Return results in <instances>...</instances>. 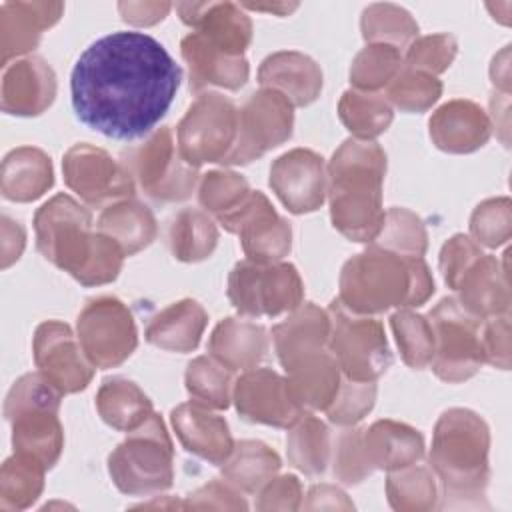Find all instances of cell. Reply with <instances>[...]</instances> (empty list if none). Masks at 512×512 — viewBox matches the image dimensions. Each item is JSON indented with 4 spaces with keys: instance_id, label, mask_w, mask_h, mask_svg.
Here are the masks:
<instances>
[{
    "instance_id": "6da1fadb",
    "label": "cell",
    "mask_w": 512,
    "mask_h": 512,
    "mask_svg": "<svg viewBox=\"0 0 512 512\" xmlns=\"http://www.w3.org/2000/svg\"><path fill=\"white\" fill-rule=\"evenodd\" d=\"M182 70L144 32H112L92 42L70 76L72 108L90 130L112 140L152 134L166 116Z\"/></svg>"
},
{
    "instance_id": "7a4b0ae2",
    "label": "cell",
    "mask_w": 512,
    "mask_h": 512,
    "mask_svg": "<svg viewBox=\"0 0 512 512\" xmlns=\"http://www.w3.org/2000/svg\"><path fill=\"white\" fill-rule=\"evenodd\" d=\"M38 252L82 286L118 278L126 254L102 232H92V214L68 194H56L34 214Z\"/></svg>"
},
{
    "instance_id": "3957f363",
    "label": "cell",
    "mask_w": 512,
    "mask_h": 512,
    "mask_svg": "<svg viewBox=\"0 0 512 512\" xmlns=\"http://www.w3.org/2000/svg\"><path fill=\"white\" fill-rule=\"evenodd\" d=\"M326 172L332 226L352 242H374L386 216L382 206L386 152L382 146L376 140L348 138L332 154Z\"/></svg>"
},
{
    "instance_id": "277c9868",
    "label": "cell",
    "mask_w": 512,
    "mask_h": 512,
    "mask_svg": "<svg viewBox=\"0 0 512 512\" xmlns=\"http://www.w3.org/2000/svg\"><path fill=\"white\" fill-rule=\"evenodd\" d=\"M432 294L434 278L422 256H402L370 244L340 270L338 300L354 314L418 308Z\"/></svg>"
},
{
    "instance_id": "5b68a950",
    "label": "cell",
    "mask_w": 512,
    "mask_h": 512,
    "mask_svg": "<svg viewBox=\"0 0 512 512\" xmlns=\"http://www.w3.org/2000/svg\"><path fill=\"white\" fill-rule=\"evenodd\" d=\"M490 430L482 416L468 408L442 412L432 432L428 462L436 474L440 496L452 506L478 502L490 480Z\"/></svg>"
},
{
    "instance_id": "8992f818",
    "label": "cell",
    "mask_w": 512,
    "mask_h": 512,
    "mask_svg": "<svg viewBox=\"0 0 512 512\" xmlns=\"http://www.w3.org/2000/svg\"><path fill=\"white\" fill-rule=\"evenodd\" d=\"M62 396L40 372H28L12 384L4 400L14 454L38 462L44 470L54 468L64 448V428L58 420Z\"/></svg>"
},
{
    "instance_id": "52a82bcc",
    "label": "cell",
    "mask_w": 512,
    "mask_h": 512,
    "mask_svg": "<svg viewBox=\"0 0 512 512\" xmlns=\"http://www.w3.org/2000/svg\"><path fill=\"white\" fill-rule=\"evenodd\" d=\"M110 452L108 474L128 496H152L174 480V448L160 414L152 412Z\"/></svg>"
},
{
    "instance_id": "ba28073f",
    "label": "cell",
    "mask_w": 512,
    "mask_h": 512,
    "mask_svg": "<svg viewBox=\"0 0 512 512\" xmlns=\"http://www.w3.org/2000/svg\"><path fill=\"white\" fill-rule=\"evenodd\" d=\"M132 180L156 202L188 200L198 184V168L188 164L174 140L172 128H156L148 138L122 154Z\"/></svg>"
},
{
    "instance_id": "9c48e42d",
    "label": "cell",
    "mask_w": 512,
    "mask_h": 512,
    "mask_svg": "<svg viewBox=\"0 0 512 512\" xmlns=\"http://www.w3.org/2000/svg\"><path fill=\"white\" fill-rule=\"evenodd\" d=\"M328 316V350L342 374L358 382H376L392 366V352L382 322L374 316L350 312L338 298L330 302Z\"/></svg>"
},
{
    "instance_id": "30bf717a",
    "label": "cell",
    "mask_w": 512,
    "mask_h": 512,
    "mask_svg": "<svg viewBox=\"0 0 512 512\" xmlns=\"http://www.w3.org/2000/svg\"><path fill=\"white\" fill-rule=\"evenodd\" d=\"M226 292L236 312L250 318L292 312L304 302V282L290 262L258 264L244 258L230 270Z\"/></svg>"
},
{
    "instance_id": "8fae6325",
    "label": "cell",
    "mask_w": 512,
    "mask_h": 512,
    "mask_svg": "<svg viewBox=\"0 0 512 512\" xmlns=\"http://www.w3.org/2000/svg\"><path fill=\"white\" fill-rule=\"evenodd\" d=\"M428 320L434 332L432 372L448 384L472 378L484 364L482 320L466 312L454 296L442 298L430 310Z\"/></svg>"
},
{
    "instance_id": "7c38bea8",
    "label": "cell",
    "mask_w": 512,
    "mask_h": 512,
    "mask_svg": "<svg viewBox=\"0 0 512 512\" xmlns=\"http://www.w3.org/2000/svg\"><path fill=\"white\" fill-rule=\"evenodd\" d=\"M238 108L220 92H202L188 106L176 126L180 156L200 168L202 164H222L236 144Z\"/></svg>"
},
{
    "instance_id": "4fadbf2b",
    "label": "cell",
    "mask_w": 512,
    "mask_h": 512,
    "mask_svg": "<svg viewBox=\"0 0 512 512\" xmlns=\"http://www.w3.org/2000/svg\"><path fill=\"white\" fill-rule=\"evenodd\" d=\"M76 336L88 360L100 370L120 366L138 346L134 316L114 296H98L84 304L76 320Z\"/></svg>"
},
{
    "instance_id": "5bb4252c",
    "label": "cell",
    "mask_w": 512,
    "mask_h": 512,
    "mask_svg": "<svg viewBox=\"0 0 512 512\" xmlns=\"http://www.w3.org/2000/svg\"><path fill=\"white\" fill-rule=\"evenodd\" d=\"M292 128V102L272 88H260L238 108L236 144L222 164L242 166L262 158L268 150L284 144L292 136Z\"/></svg>"
},
{
    "instance_id": "9a60e30c",
    "label": "cell",
    "mask_w": 512,
    "mask_h": 512,
    "mask_svg": "<svg viewBox=\"0 0 512 512\" xmlns=\"http://www.w3.org/2000/svg\"><path fill=\"white\" fill-rule=\"evenodd\" d=\"M216 220L226 232L240 238L246 258L252 262L274 264L290 254L292 228L260 190H252L234 210Z\"/></svg>"
},
{
    "instance_id": "2e32d148",
    "label": "cell",
    "mask_w": 512,
    "mask_h": 512,
    "mask_svg": "<svg viewBox=\"0 0 512 512\" xmlns=\"http://www.w3.org/2000/svg\"><path fill=\"white\" fill-rule=\"evenodd\" d=\"M62 172L66 186L94 208H106L112 202L132 198L136 192V182L124 164L92 144L82 142L68 148Z\"/></svg>"
},
{
    "instance_id": "e0dca14e",
    "label": "cell",
    "mask_w": 512,
    "mask_h": 512,
    "mask_svg": "<svg viewBox=\"0 0 512 512\" xmlns=\"http://www.w3.org/2000/svg\"><path fill=\"white\" fill-rule=\"evenodd\" d=\"M32 354L38 372L62 394L84 390L94 376L96 366L84 354L78 336L60 320H46L36 328Z\"/></svg>"
},
{
    "instance_id": "ac0fdd59",
    "label": "cell",
    "mask_w": 512,
    "mask_h": 512,
    "mask_svg": "<svg viewBox=\"0 0 512 512\" xmlns=\"http://www.w3.org/2000/svg\"><path fill=\"white\" fill-rule=\"evenodd\" d=\"M268 184L288 212H314L324 204L328 192L324 158L308 148L288 150L272 162Z\"/></svg>"
},
{
    "instance_id": "d6986e66",
    "label": "cell",
    "mask_w": 512,
    "mask_h": 512,
    "mask_svg": "<svg viewBox=\"0 0 512 512\" xmlns=\"http://www.w3.org/2000/svg\"><path fill=\"white\" fill-rule=\"evenodd\" d=\"M232 402L242 420L274 428H290L302 414L288 394L286 378L270 368L244 370L232 388Z\"/></svg>"
},
{
    "instance_id": "ffe728a7",
    "label": "cell",
    "mask_w": 512,
    "mask_h": 512,
    "mask_svg": "<svg viewBox=\"0 0 512 512\" xmlns=\"http://www.w3.org/2000/svg\"><path fill=\"white\" fill-rule=\"evenodd\" d=\"M56 74L40 56H24L4 66L0 106L12 116H40L56 98Z\"/></svg>"
},
{
    "instance_id": "44dd1931",
    "label": "cell",
    "mask_w": 512,
    "mask_h": 512,
    "mask_svg": "<svg viewBox=\"0 0 512 512\" xmlns=\"http://www.w3.org/2000/svg\"><path fill=\"white\" fill-rule=\"evenodd\" d=\"M170 422L182 448L208 464L220 466L234 450L228 422L214 408L190 400L170 412Z\"/></svg>"
},
{
    "instance_id": "7402d4cb",
    "label": "cell",
    "mask_w": 512,
    "mask_h": 512,
    "mask_svg": "<svg viewBox=\"0 0 512 512\" xmlns=\"http://www.w3.org/2000/svg\"><path fill=\"white\" fill-rule=\"evenodd\" d=\"M180 20L230 56H244L252 42V20L232 2H176Z\"/></svg>"
},
{
    "instance_id": "603a6c76",
    "label": "cell",
    "mask_w": 512,
    "mask_h": 512,
    "mask_svg": "<svg viewBox=\"0 0 512 512\" xmlns=\"http://www.w3.org/2000/svg\"><path fill=\"white\" fill-rule=\"evenodd\" d=\"M432 144L448 154H470L492 134L490 116L472 100L454 98L442 104L428 122Z\"/></svg>"
},
{
    "instance_id": "cb8c5ba5",
    "label": "cell",
    "mask_w": 512,
    "mask_h": 512,
    "mask_svg": "<svg viewBox=\"0 0 512 512\" xmlns=\"http://www.w3.org/2000/svg\"><path fill=\"white\" fill-rule=\"evenodd\" d=\"M180 54L188 66L190 90L196 94H202V90L210 86L240 90L248 82V60L244 56H230L222 52L200 32H190L182 38Z\"/></svg>"
},
{
    "instance_id": "d4e9b609",
    "label": "cell",
    "mask_w": 512,
    "mask_h": 512,
    "mask_svg": "<svg viewBox=\"0 0 512 512\" xmlns=\"http://www.w3.org/2000/svg\"><path fill=\"white\" fill-rule=\"evenodd\" d=\"M64 14L62 2H4L0 6V52L2 66L12 58H24L42 34Z\"/></svg>"
},
{
    "instance_id": "484cf974",
    "label": "cell",
    "mask_w": 512,
    "mask_h": 512,
    "mask_svg": "<svg viewBox=\"0 0 512 512\" xmlns=\"http://www.w3.org/2000/svg\"><path fill=\"white\" fill-rule=\"evenodd\" d=\"M506 258L482 254L460 278L454 292H458L460 306L476 316L488 320L510 310V286H508Z\"/></svg>"
},
{
    "instance_id": "4316f807",
    "label": "cell",
    "mask_w": 512,
    "mask_h": 512,
    "mask_svg": "<svg viewBox=\"0 0 512 512\" xmlns=\"http://www.w3.org/2000/svg\"><path fill=\"white\" fill-rule=\"evenodd\" d=\"M284 372L288 394L304 412L326 410L342 382V370L328 348L302 356Z\"/></svg>"
},
{
    "instance_id": "83f0119b",
    "label": "cell",
    "mask_w": 512,
    "mask_h": 512,
    "mask_svg": "<svg viewBox=\"0 0 512 512\" xmlns=\"http://www.w3.org/2000/svg\"><path fill=\"white\" fill-rule=\"evenodd\" d=\"M258 82L262 88L284 94L292 106H308L322 92V70L302 52L280 50L262 60Z\"/></svg>"
},
{
    "instance_id": "f1b7e54d",
    "label": "cell",
    "mask_w": 512,
    "mask_h": 512,
    "mask_svg": "<svg viewBox=\"0 0 512 512\" xmlns=\"http://www.w3.org/2000/svg\"><path fill=\"white\" fill-rule=\"evenodd\" d=\"M328 336V310H322L312 302H302L286 320L272 328V342L282 368H288L302 356L328 348Z\"/></svg>"
},
{
    "instance_id": "f546056e",
    "label": "cell",
    "mask_w": 512,
    "mask_h": 512,
    "mask_svg": "<svg viewBox=\"0 0 512 512\" xmlns=\"http://www.w3.org/2000/svg\"><path fill=\"white\" fill-rule=\"evenodd\" d=\"M268 352V332L246 318H224L208 340V354L230 372L256 368Z\"/></svg>"
},
{
    "instance_id": "4dcf8cb0",
    "label": "cell",
    "mask_w": 512,
    "mask_h": 512,
    "mask_svg": "<svg viewBox=\"0 0 512 512\" xmlns=\"http://www.w3.org/2000/svg\"><path fill=\"white\" fill-rule=\"evenodd\" d=\"M206 324L208 314L204 306L184 298L154 314L144 330V338L156 348L186 354L198 348Z\"/></svg>"
},
{
    "instance_id": "1f68e13d",
    "label": "cell",
    "mask_w": 512,
    "mask_h": 512,
    "mask_svg": "<svg viewBox=\"0 0 512 512\" xmlns=\"http://www.w3.org/2000/svg\"><path fill=\"white\" fill-rule=\"evenodd\" d=\"M364 452L374 470H398L416 464L424 456V436L396 420H376L362 430Z\"/></svg>"
},
{
    "instance_id": "d6a6232c",
    "label": "cell",
    "mask_w": 512,
    "mask_h": 512,
    "mask_svg": "<svg viewBox=\"0 0 512 512\" xmlns=\"http://www.w3.org/2000/svg\"><path fill=\"white\" fill-rule=\"evenodd\" d=\"M54 184L50 156L34 146H20L6 154L0 172V192L10 202H34Z\"/></svg>"
},
{
    "instance_id": "836d02e7",
    "label": "cell",
    "mask_w": 512,
    "mask_h": 512,
    "mask_svg": "<svg viewBox=\"0 0 512 512\" xmlns=\"http://www.w3.org/2000/svg\"><path fill=\"white\" fill-rule=\"evenodd\" d=\"M96 230L112 238L126 256H132L156 240L158 224L152 210L132 196L108 204L98 216Z\"/></svg>"
},
{
    "instance_id": "e575fe53",
    "label": "cell",
    "mask_w": 512,
    "mask_h": 512,
    "mask_svg": "<svg viewBox=\"0 0 512 512\" xmlns=\"http://www.w3.org/2000/svg\"><path fill=\"white\" fill-rule=\"evenodd\" d=\"M96 410L110 428L120 432L138 428L154 412L144 390L122 376L106 378L100 384L96 394Z\"/></svg>"
},
{
    "instance_id": "d590c367",
    "label": "cell",
    "mask_w": 512,
    "mask_h": 512,
    "mask_svg": "<svg viewBox=\"0 0 512 512\" xmlns=\"http://www.w3.org/2000/svg\"><path fill=\"white\" fill-rule=\"evenodd\" d=\"M332 432L312 412H304L286 436L288 462L306 476H320L330 466Z\"/></svg>"
},
{
    "instance_id": "8d00e7d4",
    "label": "cell",
    "mask_w": 512,
    "mask_h": 512,
    "mask_svg": "<svg viewBox=\"0 0 512 512\" xmlns=\"http://www.w3.org/2000/svg\"><path fill=\"white\" fill-rule=\"evenodd\" d=\"M222 478L240 492L256 494L268 480H272L282 462L276 450L260 440H240L232 454L220 464Z\"/></svg>"
},
{
    "instance_id": "74e56055",
    "label": "cell",
    "mask_w": 512,
    "mask_h": 512,
    "mask_svg": "<svg viewBox=\"0 0 512 512\" xmlns=\"http://www.w3.org/2000/svg\"><path fill=\"white\" fill-rule=\"evenodd\" d=\"M168 246L180 262H202L218 246V228L208 212L198 208L180 210L168 226Z\"/></svg>"
},
{
    "instance_id": "f35d334b",
    "label": "cell",
    "mask_w": 512,
    "mask_h": 512,
    "mask_svg": "<svg viewBox=\"0 0 512 512\" xmlns=\"http://www.w3.org/2000/svg\"><path fill=\"white\" fill-rule=\"evenodd\" d=\"M386 496L398 512H428L438 506L440 486L432 468L416 462L388 472Z\"/></svg>"
},
{
    "instance_id": "ab89813d",
    "label": "cell",
    "mask_w": 512,
    "mask_h": 512,
    "mask_svg": "<svg viewBox=\"0 0 512 512\" xmlns=\"http://www.w3.org/2000/svg\"><path fill=\"white\" fill-rule=\"evenodd\" d=\"M340 122L348 128L352 138L374 140L392 124L394 112L390 102L380 92L346 90L338 102Z\"/></svg>"
},
{
    "instance_id": "60d3db41",
    "label": "cell",
    "mask_w": 512,
    "mask_h": 512,
    "mask_svg": "<svg viewBox=\"0 0 512 512\" xmlns=\"http://www.w3.org/2000/svg\"><path fill=\"white\" fill-rule=\"evenodd\" d=\"M360 30L368 44H388L400 52L418 38V24L410 12L390 2L366 6L360 16Z\"/></svg>"
},
{
    "instance_id": "b9f144b4",
    "label": "cell",
    "mask_w": 512,
    "mask_h": 512,
    "mask_svg": "<svg viewBox=\"0 0 512 512\" xmlns=\"http://www.w3.org/2000/svg\"><path fill=\"white\" fill-rule=\"evenodd\" d=\"M44 468L20 454L4 460L0 470V510H26L44 490Z\"/></svg>"
},
{
    "instance_id": "7bdbcfd3",
    "label": "cell",
    "mask_w": 512,
    "mask_h": 512,
    "mask_svg": "<svg viewBox=\"0 0 512 512\" xmlns=\"http://www.w3.org/2000/svg\"><path fill=\"white\" fill-rule=\"evenodd\" d=\"M184 386L194 402L214 410H226L232 402L234 378L228 368H224L208 354L188 362Z\"/></svg>"
},
{
    "instance_id": "ee69618b",
    "label": "cell",
    "mask_w": 512,
    "mask_h": 512,
    "mask_svg": "<svg viewBox=\"0 0 512 512\" xmlns=\"http://www.w3.org/2000/svg\"><path fill=\"white\" fill-rule=\"evenodd\" d=\"M390 326L404 364L412 370L428 368L434 358V332L428 316L400 308L390 316Z\"/></svg>"
},
{
    "instance_id": "f6af8a7d",
    "label": "cell",
    "mask_w": 512,
    "mask_h": 512,
    "mask_svg": "<svg viewBox=\"0 0 512 512\" xmlns=\"http://www.w3.org/2000/svg\"><path fill=\"white\" fill-rule=\"evenodd\" d=\"M404 56L388 44H366L352 60L350 84L360 92H380L402 70Z\"/></svg>"
},
{
    "instance_id": "bcb514c9",
    "label": "cell",
    "mask_w": 512,
    "mask_h": 512,
    "mask_svg": "<svg viewBox=\"0 0 512 512\" xmlns=\"http://www.w3.org/2000/svg\"><path fill=\"white\" fill-rule=\"evenodd\" d=\"M402 256H424L428 248V234L422 218L408 208H388L380 234L370 242Z\"/></svg>"
},
{
    "instance_id": "7dc6e473",
    "label": "cell",
    "mask_w": 512,
    "mask_h": 512,
    "mask_svg": "<svg viewBox=\"0 0 512 512\" xmlns=\"http://www.w3.org/2000/svg\"><path fill=\"white\" fill-rule=\"evenodd\" d=\"M442 96V82L420 70L402 66L398 76L386 86L384 98L402 112H426Z\"/></svg>"
},
{
    "instance_id": "c3c4849f",
    "label": "cell",
    "mask_w": 512,
    "mask_h": 512,
    "mask_svg": "<svg viewBox=\"0 0 512 512\" xmlns=\"http://www.w3.org/2000/svg\"><path fill=\"white\" fill-rule=\"evenodd\" d=\"M330 466H332L334 478L348 486L360 484L374 472V468L364 452L362 428L340 426V430L336 434H332Z\"/></svg>"
},
{
    "instance_id": "681fc988",
    "label": "cell",
    "mask_w": 512,
    "mask_h": 512,
    "mask_svg": "<svg viewBox=\"0 0 512 512\" xmlns=\"http://www.w3.org/2000/svg\"><path fill=\"white\" fill-rule=\"evenodd\" d=\"M250 192V184L242 174L232 170H212L200 178L198 202L204 212L218 218L234 210Z\"/></svg>"
},
{
    "instance_id": "f907efd6",
    "label": "cell",
    "mask_w": 512,
    "mask_h": 512,
    "mask_svg": "<svg viewBox=\"0 0 512 512\" xmlns=\"http://www.w3.org/2000/svg\"><path fill=\"white\" fill-rule=\"evenodd\" d=\"M512 234V204L508 196L480 202L470 216V238L478 246L500 248Z\"/></svg>"
},
{
    "instance_id": "816d5d0a",
    "label": "cell",
    "mask_w": 512,
    "mask_h": 512,
    "mask_svg": "<svg viewBox=\"0 0 512 512\" xmlns=\"http://www.w3.org/2000/svg\"><path fill=\"white\" fill-rule=\"evenodd\" d=\"M376 392V382H358L342 374L340 388L324 412L336 426H356L374 408Z\"/></svg>"
},
{
    "instance_id": "f5cc1de1",
    "label": "cell",
    "mask_w": 512,
    "mask_h": 512,
    "mask_svg": "<svg viewBox=\"0 0 512 512\" xmlns=\"http://www.w3.org/2000/svg\"><path fill=\"white\" fill-rule=\"evenodd\" d=\"M458 54V42L452 34H428L410 42L404 56V66L438 76L446 72Z\"/></svg>"
},
{
    "instance_id": "db71d44e",
    "label": "cell",
    "mask_w": 512,
    "mask_h": 512,
    "mask_svg": "<svg viewBox=\"0 0 512 512\" xmlns=\"http://www.w3.org/2000/svg\"><path fill=\"white\" fill-rule=\"evenodd\" d=\"M482 248L466 234H454L442 244L438 266L448 288L456 290L464 272L482 256Z\"/></svg>"
},
{
    "instance_id": "11a10c76",
    "label": "cell",
    "mask_w": 512,
    "mask_h": 512,
    "mask_svg": "<svg viewBox=\"0 0 512 512\" xmlns=\"http://www.w3.org/2000/svg\"><path fill=\"white\" fill-rule=\"evenodd\" d=\"M184 508L192 510H246L248 504L238 488H234L226 480H210L208 484L194 490L186 502Z\"/></svg>"
},
{
    "instance_id": "9f6ffc18",
    "label": "cell",
    "mask_w": 512,
    "mask_h": 512,
    "mask_svg": "<svg viewBox=\"0 0 512 512\" xmlns=\"http://www.w3.org/2000/svg\"><path fill=\"white\" fill-rule=\"evenodd\" d=\"M480 342H482L484 362L500 370L510 368V316L508 314L482 320Z\"/></svg>"
},
{
    "instance_id": "6f0895ef",
    "label": "cell",
    "mask_w": 512,
    "mask_h": 512,
    "mask_svg": "<svg viewBox=\"0 0 512 512\" xmlns=\"http://www.w3.org/2000/svg\"><path fill=\"white\" fill-rule=\"evenodd\" d=\"M256 510H298L302 508V484L294 474L268 480L258 492Z\"/></svg>"
},
{
    "instance_id": "680465c9",
    "label": "cell",
    "mask_w": 512,
    "mask_h": 512,
    "mask_svg": "<svg viewBox=\"0 0 512 512\" xmlns=\"http://www.w3.org/2000/svg\"><path fill=\"white\" fill-rule=\"evenodd\" d=\"M170 8V2H118V12L122 20L134 26L158 24L168 16Z\"/></svg>"
},
{
    "instance_id": "91938a15",
    "label": "cell",
    "mask_w": 512,
    "mask_h": 512,
    "mask_svg": "<svg viewBox=\"0 0 512 512\" xmlns=\"http://www.w3.org/2000/svg\"><path fill=\"white\" fill-rule=\"evenodd\" d=\"M302 508L308 510H352L354 504L348 500L346 492L332 484L312 486L308 492V500L302 502Z\"/></svg>"
},
{
    "instance_id": "94428289",
    "label": "cell",
    "mask_w": 512,
    "mask_h": 512,
    "mask_svg": "<svg viewBox=\"0 0 512 512\" xmlns=\"http://www.w3.org/2000/svg\"><path fill=\"white\" fill-rule=\"evenodd\" d=\"M26 246V232L18 220L2 216V240H0V266L8 268L14 264Z\"/></svg>"
},
{
    "instance_id": "6125c7cd",
    "label": "cell",
    "mask_w": 512,
    "mask_h": 512,
    "mask_svg": "<svg viewBox=\"0 0 512 512\" xmlns=\"http://www.w3.org/2000/svg\"><path fill=\"white\" fill-rule=\"evenodd\" d=\"M510 46H504V50L500 54L494 56L492 60V66H490V78H492V84L502 92V94H508L510 92Z\"/></svg>"
},
{
    "instance_id": "be15d7a7",
    "label": "cell",
    "mask_w": 512,
    "mask_h": 512,
    "mask_svg": "<svg viewBox=\"0 0 512 512\" xmlns=\"http://www.w3.org/2000/svg\"><path fill=\"white\" fill-rule=\"evenodd\" d=\"M242 8H248V10H258V12H274L278 16H286L290 14L292 10L298 8V4H252V2H244Z\"/></svg>"
}]
</instances>
